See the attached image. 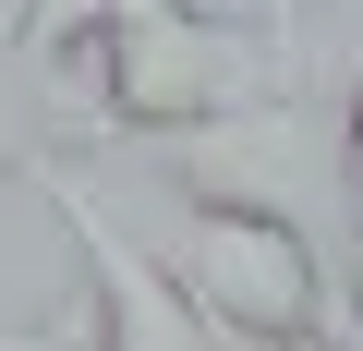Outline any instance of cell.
Returning <instances> with one entry per match:
<instances>
[{
    "label": "cell",
    "mask_w": 363,
    "mask_h": 351,
    "mask_svg": "<svg viewBox=\"0 0 363 351\" xmlns=\"http://www.w3.org/2000/svg\"><path fill=\"white\" fill-rule=\"evenodd\" d=\"M279 351H351V339H339V327H327V339H279Z\"/></svg>",
    "instance_id": "obj_9"
},
{
    "label": "cell",
    "mask_w": 363,
    "mask_h": 351,
    "mask_svg": "<svg viewBox=\"0 0 363 351\" xmlns=\"http://www.w3.org/2000/svg\"><path fill=\"white\" fill-rule=\"evenodd\" d=\"M0 351H97V327H0Z\"/></svg>",
    "instance_id": "obj_5"
},
{
    "label": "cell",
    "mask_w": 363,
    "mask_h": 351,
    "mask_svg": "<svg viewBox=\"0 0 363 351\" xmlns=\"http://www.w3.org/2000/svg\"><path fill=\"white\" fill-rule=\"evenodd\" d=\"M37 194H49V218L73 230V255H85V291H97V351H230V339L194 315V291L169 279V255H133V243H121V218L97 206V182H73V169H37Z\"/></svg>",
    "instance_id": "obj_3"
},
{
    "label": "cell",
    "mask_w": 363,
    "mask_h": 351,
    "mask_svg": "<svg viewBox=\"0 0 363 351\" xmlns=\"http://www.w3.org/2000/svg\"><path fill=\"white\" fill-rule=\"evenodd\" d=\"M339 182L363 194V97H351V121H339Z\"/></svg>",
    "instance_id": "obj_7"
},
{
    "label": "cell",
    "mask_w": 363,
    "mask_h": 351,
    "mask_svg": "<svg viewBox=\"0 0 363 351\" xmlns=\"http://www.w3.org/2000/svg\"><path fill=\"white\" fill-rule=\"evenodd\" d=\"M157 157H169V182L194 194V206H267V218H291L279 194H291V169H303V97L242 109V121H206V133H182Z\"/></svg>",
    "instance_id": "obj_4"
},
{
    "label": "cell",
    "mask_w": 363,
    "mask_h": 351,
    "mask_svg": "<svg viewBox=\"0 0 363 351\" xmlns=\"http://www.w3.org/2000/svg\"><path fill=\"white\" fill-rule=\"evenodd\" d=\"M61 61H85V109H73L85 133H157V145L242 121V109H279L315 73L303 25H218V13H169V0L73 13Z\"/></svg>",
    "instance_id": "obj_1"
},
{
    "label": "cell",
    "mask_w": 363,
    "mask_h": 351,
    "mask_svg": "<svg viewBox=\"0 0 363 351\" xmlns=\"http://www.w3.org/2000/svg\"><path fill=\"white\" fill-rule=\"evenodd\" d=\"M25 49H49V25H37V13H13V0H0V61H25Z\"/></svg>",
    "instance_id": "obj_6"
},
{
    "label": "cell",
    "mask_w": 363,
    "mask_h": 351,
    "mask_svg": "<svg viewBox=\"0 0 363 351\" xmlns=\"http://www.w3.org/2000/svg\"><path fill=\"white\" fill-rule=\"evenodd\" d=\"M169 279L194 291V315H206L230 351L327 339V267H315L303 218H267V206H182Z\"/></svg>",
    "instance_id": "obj_2"
},
{
    "label": "cell",
    "mask_w": 363,
    "mask_h": 351,
    "mask_svg": "<svg viewBox=\"0 0 363 351\" xmlns=\"http://www.w3.org/2000/svg\"><path fill=\"white\" fill-rule=\"evenodd\" d=\"M351 327H363V230H351Z\"/></svg>",
    "instance_id": "obj_8"
}]
</instances>
